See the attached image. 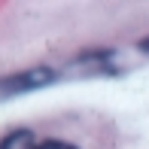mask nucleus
I'll return each mask as SVG.
<instances>
[{
    "label": "nucleus",
    "instance_id": "obj_1",
    "mask_svg": "<svg viewBox=\"0 0 149 149\" xmlns=\"http://www.w3.org/2000/svg\"><path fill=\"white\" fill-rule=\"evenodd\" d=\"M58 73L52 67H31L24 73H15V76H6L0 79V100L6 97H15V94H24V91H37V88H46L49 82H55Z\"/></svg>",
    "mask_w": 149,
    "mask_h": 149
},
{
    "label": "nucleus",
    "instance_id": "obj_2",
    "mask_svg": "<svg viewBox=\"0 0 149 149\" xmlns=\"http://www.w3.org/2000/svg\"><path fill=\"white\" fill-rule=\"evenodd\" d=\"M0 149H37V140H33V134L28 128H22V131L6 134V137L0 140Z\"/></svg>",
    "mask_w": 149,
    "mask_h": 149
},
{
    "label": "nucleus",
    "instance_id": "obj_3",
    "mask_svg": "<svg viewBox=\"0 0 149 149\" xmlns=\"http://www.w3.org/2000/svg\"><path fill=\"white\" fill-rule=\"evenodd\" d=\"M37 149H76V146L64 140H46V143H37Z\"/></svg>",
    "mask_w": 149,
    "mask_h": 149
},
{
    "label": "nucleus",
    "instance_id": "obj_4",
    "mask_svg": "<svg viewBox=\"0 0 149 149\" xmlns=\"http://www.w3.org/2000/svg\"><path fill=\"white\" fill-rule=\"evenodd\" d=\"M140 49H143V52H149V37L143 40V43H140Z\"/></svg>",
    "mask_w": 149,
    "mask_h": 149
}]
</instances>
